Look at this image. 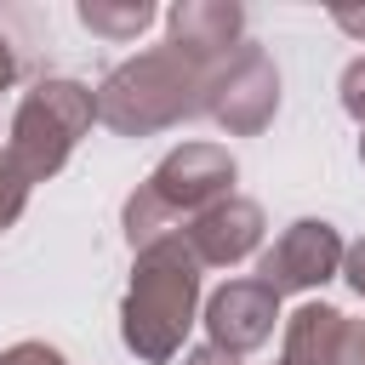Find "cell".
Here are the masks:
<instances>
[{
    "mask_svg": "<svg viewBox=\"0 0 365 365\" xmlns=\"http://www.w3.org/2000/svg\"><path fill=\"white\" fill-rule=\"evenodd\" d=\"M200 319V262L182 234H165L131 251V285L120 302V342L143 365H171L188 325Z\"/></svg>",
    "mask_w": 365,
    "mask_h": 365,
    "instance_id": "1",
    "label": "cell"
},
{
    "mask_svg": "<svg viewBox=\"0 0 365 365\" xmlns=\"http://www.w3.org/2000/svg\"><path fill=\"white\" fill-rule=\"evenodd\" d=\"M205 114V68L171 46H148L114 63L97 86V120L120 137H154Z\"/></svg>",
    "mask_w": 365,
    "mask_h": 365,
    "instance_id": "2",
    "label": "cell"
},
{
    "mask_svg": "<svg viewBox=\"0 0 365 365\" xmlns=\"http://www.w3.org/2000/svg\"><path fill=\"white\" fill-rule=\"evenodd\" d=\"M234 177H240V165H234V154L222 143H182V148H171L125 194V211H120L125 245L143 251V245H154L165 234H182L188 217H200L205 205L234 194Z\"/></svg>",
    "mask_w": 365,
    "mask_h": 365,
    "instance_id": "3",
    "label": "cell"
},
{
    "mask_svg": "<svg viewBox=\"0 0 365 365\" xmlns=\"http://www.w3.org/2000/svg\"><path fill=\"white\" fill-rule=\"evenodd\" d=\"M97 120V91L86 80H68V74H51V80H34L11 114V137H6V160L29 177V182H46L68 165L74 143L91 131Z\"/></svg>",
    "mask_w": 365,
    "mask_h": 365,
    "instance_id": "4",
    "label": "cell"
},
{
    "mask_svg": "<svg viewBox=\"0 0 365 365\" xmlns=\"http://www.w3.org/2000/svg\"><path fill=\"white\" fill-rule=\"evenodd\" d=\"M205 114L228 137H257L279 114V68L257 40L205 68Z\"/></svg>",
    "mask_w": 365,
    "mask_h": 365,
    "instance_id": "5",
    "label": "cell"
},
{
    "mask_svg": "<svg viewBox=\"0 0 365 365\" xmlns=\"http://www.w3.org/2000/svg\"><path fill=\"white\" fill-rule=\"evenodd\" d=\"M342 234H336V222H325V217H297L268 251H262V262H257V279L274 291V297H285V291H314V285H325V279H336L342 274Z\"/></svg>",
    "mask_w": 365,
    "mask_h": 365,
    "instance_id": "6",
    "label": "cell"
},
{
    "mask_svg": "<svg viewBox=\"0 0 365 365\" xmlns=\"http://www.w3.org/2000/svg\"><path fill=\"white\" fill-rule=\"evenodd\" d=\"M200 325H205V342H211V348L245 359L251 348H262V342L274 336V325H279V297H274L257 274H251V279H228V285H217V291L205 297Z\"/></svg>",
    "mask_w": 365,
    "mask_h": 365,
    "instance_id": "7",
    "label": "cell"
},
{
    "mask_svg": "<svg viewBox=\"0 0 365 365\" xmlns=\"http://www.w3.org/2000/svg\"><path fill=\"white\" fill-rule=\"evenodd\" d=\"M262 205L245 200V194H228L217 205H205L200 217L182 222V245L194 251L200 268H234L240 257H251L262 245Z\"/></svg>",
    "mask_w": 365,
    "mask_h": 365,
    "instance_id": "8",
    "label": "cell"
},
{
    "mask_svg": "<svg viewBox=\"0 0 365 365\" xmlns=\"http://www.w3.org/2000/svg\"><path fill=\"white\" fill-rule=\"evenodd\" d=\"M165 46L211 68L245 46V6L240 0H177L165 11Z\"/></svg>",
    "mask_w": 365,
    "mask_h": 365,
    "instance_id": "9",
    "label": "cell"
},
{
    "mask_svg": "<svg viewBox=\"0 0 365 365\" xmlns=\"http://www.w3.org/2000/svg\"><path fill=\"white\" fill-rule=\"evenodd\" d=\"M74 11H80V23H86L97 40H114V46L137 40V34L154 23V6H148V0H80Z\"/></svg>",
    "mask_w": 365,
    "mask_h": 365,
    "instance_id": "10",
    "label": "cell"
},
{
    "mask_svg": "<svg viewBox=\"0 0 365 365\" xmlns=\"http://www.w3.org/2000/svg\"><path fill=\"white\" fill-rule=\"evenodd\" d=\"M29 188H34V182H29V177H23V171H17V165L0 154V234H6V228L23 217V205H29Z\"/></svg>",
    "mask_w": 365,
    "mask_h": 365,
    "instance_id": "11",
    "label": "cell"
},
{
    "mask_svg": "<svg viewBox=\"0 0 365 365\" xmlns=\"http://www.w3.org/2000/svg\"><path fill=\"white\" fill-rule=\"evenodd\" d=\"M336 97H342L348 120H359V131H365V57H354V63L342 68V80H336Z\"/></svg>",
    "mask_w": 365,
    "mask_h": 365,
    "instance_id": "12",
    "label": "cell"
},
{
    "mask_svg": "<svg viewBox=\"0 0 365 365\" xmlns=\"http://www.w3.org/2000/svg\"><path fill=\"white\" fill-rule=\"evenodd\" d=\"M331 365H365V319H348V314H342V331H336Z\"/></svg>",
    "mask_w": 365,
    "mask_h": 365,
    "instance_id": "13",
    "label": "cell"
},
{
    "mask_svg": "<svg viewBox=\"0 0 365 365\" xmlns=\"http://www.w3.org/2000/svg\"><path fill=\"white\" fill-rule=\"evenodd\" d=\"M0 365H68V359H63V348H51V342H11V348L0 354Z\"/></svg>",
    "mask_w": 365,
    "mask_h": 365,
    "instance_id": "14",
    "label": "cell"
},
{
    "mask_svg": "<svg viewBox=\"0 0 365 365\" xmlns=\"http://www.w3.org/2000/svg\"><path fill=\"white\" fill-rule=\"evenodd\" d=\"M342 279L354 285V297H365V234L342 251Z\"/></svg>",
    "mask_w": 365,
    "mask_h": 365,
    "instance_id": "15",
    "label": "cell"
},
{
    "mask_svg": "<svg viewBox=\"0 0 365 365\" xmlns=\"http://www.w3.org/2000/svg\"><path fill=\"white\" fill-rule=\"evenodd\" d=\"M182 365H245V359H240V354H222V348H211V342H200V348L182 354Z\"/></svg>",
    "mask_w": 365,
    "mask_h": 365,
    "instance_id": "16",
    "label": "cell"
},
{
    "mask_svg": "<svg viewBox=\"0 0 365 365\" xmlns=\"http://www.w3.org/2000/svg\"><path fill=\"white\" fill-rule=\"evenodd\" d=\"M331 23H336L342 34H354V40H365V11H359V6H336Z\"/></svg>",
    "mask_w": 365,
    "mask_h": 365,
    "instance_id": "17",
    "label": "cell"
},
{
    "mask_svg": "<svg viewBox=\"0 0 365 365\" xmlns=\"http://www.w3.org/2000/svg\"><path fill=\"white\" fill-rule=\"evenodd\" d=\"M17 80V51H11V40H6V29H0V91Z\"/></svg>",
    "mask_w": 365,
    "mask_h": 365,
    "instance_id": "18",
    "label": "cell"
},
{
    "mask_svg": "<svg viewBox=\"0 0 365 365\" xmlns=\"http://www.w3.org/2000/svg\"><path fill=\"white\" fill-rule=\"evenodd\" d=\"M359 165H365V131H359Z\"/></svg>",
    "mask_w": 365,
    "mask_h": 365,
    "instance_id": "19",
    "label": "cell"
}]
</instances>
